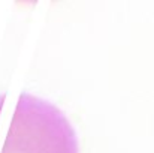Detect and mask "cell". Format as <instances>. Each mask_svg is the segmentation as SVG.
Instances as JSON below:
<instances>
[{"label":"cell","mask_w":154,"mask_h":153,"mask_svg":"<svg viewBox=\"0 0 154 153\" xmlns=\"http://www.w3.org/2000/svg\"><path fill=\"white\" fill-rule=\"evenodd\" d=\"M0 153H79V146L72 123L54 104L30 93H3Z\"/></svg>","instance_id":"obj_1"}]
</instances>
